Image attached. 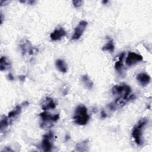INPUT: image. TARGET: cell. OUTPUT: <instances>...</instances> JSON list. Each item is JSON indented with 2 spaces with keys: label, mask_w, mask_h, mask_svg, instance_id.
Segmentation results:
<instances>
[{
  "label": "cell",
  "mask_w": 152,
  "mask_h": 152,
  "mask_svg": "<svg viewBox=\"0 0 152 152\" xmlns=\"http://www.w3.org/2000/svg\"><path fill=\"white\" fill-rule=\"evenodd\" d=\"M73 119L75 123L79 125H84L88 122L90 116L87 113V107L84 104H80L77 107Z\"/></svg>",
  "instance_id": "obj_1"
},
{
  "label": "cell",
  "mask_w": 152,
  "mask_h": 152,
  "mask_svg": "<svg viewBox=\"0 0 152 152\" xmlns=\"http://www.w3.org/2000/svg\"><path fill=\"white\" fill-rule=\"evenodd\" d=\"M147 122L148 120L146 118L141 119L137 124L134 127L132 131V136L136 144L138 145H141L143 144L142 129L147 124Z\"/></svg>",
  "instance_id": "obj_2"
},
{
  "label": "cell",
  "mask_w": 152,
  "mask_h": 152,
  "mask_svg": "<svg viewBox=\"0 0 152 152\" xmlns=\"http://www.w3.org/2000/svg\"><path fill=\"white\" fill-rule=\"evenodd\" d=\"M135 99V96L134 94H129L127 97L121 96L118 97L115 100L109 103L107 106L111 110H115L118 109H119L125 105L126 103L130 101Z\"/></svg>",
  "instance_id": "obj_3"
},
{
  "label": "cell",
  "mask_w": 152,
  "mask_h": 152,
  "mask_svg": "<svg viewBox=\"0 0 152 152\" xmlns=\"http://www.w3.org/2000/svg\"><path fill=\"white\" fill-rule=\"evenodd\" d=\"M40 116L41 117V119L43 121V122L40 125V126L42 128H48V124H49L50 126H52V122H56L58 120L59 118V115L55 114L52 115L50 113L45 111L40 114Z\"/></svg>",
  "instance_id": "obj_4"
},
{
  "label": "cell",
  "mask_w": 152,
  "mask_h": 152,
  "mask_svg": "<svg viewBox=\"0 0 152 152\" xmlns=\"http://www.w3.org/2000/svg\"><path fill=\"white\" fill-rule=\"evenodd\" d=\"M131 89L128 85L122 84L120 85H115L112 87V92L114 95H118L119 97H127L130 94Z\"/></svg>",
  "instance_id": "obj_5"
},
{
  "label": "cell",
  "mask_w": 152,
  "mask_h": 152,
  "mask_svg": "<svg viewBox=\"0 0 152 152\" xmlns=\"http://www.w3.org/2000/svg\"><path fill=\"white\" fill-rule=\"evenodd\" d=\"M53 137V134L50 131L44 135L43 139L41 143V148L44 151H50L52 148V144L50 140Z\"/></svg>",
  "instance_id": "obj_6"
},
{
  "label": "cell",
  "mask_w": 152,
  "mask_h": 152,
  "mask_svg": "<svg viewBox=\"0 0 152 152\" xmlns=\"http://www.w3.org/2000/svg\"><path fill=\"white\" fill-rule=\"evenodd\" d=\"M87 26V22L84 20H81L79 22L77 26L74 29V34L72 36V40L78 39L83 34Z\"/></svg>",
  "instance_id": "obj_7"
},
{
  "label": "cell",
  "mask_w": 152,
  "mask_h": 152,
  "mask_svg": "<svg viewBox=\"0 0 152 152\" xmlns=\"http://www.w3.org/2000/svg\"><path fill=\"white\" fill-rule=\"evenodd\" d=\"M142 56L134 52H129L126 59V64L128 66H132L142 61Z\"/></svg>",
  "instance_id": "obj_8"
},
{
  "label": "cell",
  "mask_w": 152,
  "mask_h": 152,
  "mask_svg": "<svg viewBox=\"0 0 152 152\" xmlns=\"http://www.w3.org/2000/svg\"><path fill=\"white\" fill-rule=\"evenodd\" d=\"M66 35L65 30L62 28H56L55 30L52 32L50 34V37L52 40H60L62 37H64Z\"/></svg>",
  "instance_id": "obj_9"
},
{
  "label": "cell",
  "mask_w": 152,
  "mask_h": 152,
  "mask_svg": "<svg viewBox=\"0 0 152 152\" xmlns=\"http://www.w3.org/2000/svg\"><path fill=\"white\" fill-rule=\"evenodd\" d=\"M20 48L23 54L28 52L30 55H32L34 52V49L31 46L30 42L27 40H24L23 42L21 43Z\"/></svg>",
  "instance_id": "obj_10"
},
{
  "label": "cell",
  "mask_w": 152,
  "mask_h": 152,
  "mask_svg": "<svg viewBox=\"0 0 152 152\" xmlns=\"http://www.w3.org/2000/svg\"><path fill=\"white\" fill-rule=\"evenodd\" d=\"M42 109L43 110H47L49 109H55L56 107V104L53 100L50 97H46L41 104Z\"/></svg>",
  "instance_id": "obj_11"
},
{
  "label": "cell",
  "mask_w": 152,
  "mask_h": 152,
  "mask_svg": "<svg viewBox=\"0 0 152 152\" xmlns=\"http://www.w3.org/2000/svg\"><path fill=\"white\" fill-rule=\"evenodd\" d=\"M136 78L138 83L142 86H147L150 81V77L148 74L144 72L138 74L137 75Z\"/></svg>",
  "instance_id": "obj_12"
},
{
  "label": "cell",
  "mask_w": 152,
  "mask_h": 152,
  "mask_svg": "<svg viewBox=\"0 0 152 152\" xmlns=\"http://www.w3.org/2000/svg\"><path fill=\"white\" fill-rule=\"evenodd\" d=\"M11 67V63L7 56H2L0 59V70L6 71Z\"/></svg>",
  "instance_id": "obj_13"
},
{
  "label": "cell",
  "mask_w": 152,
  "mask_h": 152,
  "mask_svg": "<svg viewBox=\"0 0 152 152\" xmlns=\"http://www.w3.org/2000/svg\"><path fill=\"white\" fill-rule=\"evenodd\" d=\"M56 66L57 69L61 72H66L68 70V66L66 64L65 62L62 59H58L55 62Z\"/></svg>",
  "instance_id": "obj_14"
},
{
  "label": "cell",
  "mask_w": 152,
  "mask_h": 152,
  "mask_svg": "<svg viewBox=\"0 0 152 152\" xmlns=\"http://www.w3.org/2000/svg\"><path fill=\"white\" fill-rule=\"evenodd\" d=\"M81 80H82L83 84L85 86V87L87 88H88V89L92 88L93 86V83L87 75H83L81 77Z\"/></svg>",
  "instance_id": "obj_15"
},
{
  "label": "cell",
  "mask_w": 152,
  "mask_h": 152,
  "mask_svg": "<svg viewBox=\"0 0 152 152\" xmlns=\"http://www.w3.org/2000/svg\"><path fill=\"white\" fill-rule=\"evenodd\" d=\"M88 141L87 140L80 142L75 146L76 150L79 151H87V148H88Z\"/></svg>",
  "instance_id": "obj_16"
},
{
  "label": "cell",
  "mask_w": 152,
  "mask_h": 152,
  "mask_svg": "<svg viewBox=\"0 0 152 152\" xmlns=\"http://www.w3.org/2000/svg\"><path fill=\"white\" fill-rule=\"evenodd\" d=\"M21 111V107L20 105H17L15 109H14L12 110H11L10 112H9L8 115V119H11L13 118L16 117L17 115H18Z\"/></svg>",
  "instance_id": "obj_17"
},
{
  "label": "cell",
  "mask_w": 152,
  "mask_h": 152,
  "mask_svg": "<svg viewBox=\"0 0 152 152\" xmlns=\"http://www.w3.org/2000/svg\"><path fill=\"white\" fill-rule=\"evenodd\" d=\"M102 50L103 51H108L110 52H113L115 49V45L113 43V41L112 39L109 40L107 43L103 46Z\"/></svg>",
  "instance_id": "obj_18"
},
{
  "label": "cell",
  "mask_w": 152,
  "mask_h": 152,
  "mask_svg": "<svg viewBox=\"0 0 152 152\" xmlns=\"http://www.w3.org/2000/svg\"><path fill=\"white\" fill-rule=\"evenodd\" d=\"M125 52H122L121 53V55H119V60L115 63V68L116 71H119L121 69L122 65H123V60H124V58L125 56Z\"/></svg>",
  "instance_id": "obj_19"
},
{
  "label": "cell",
  "mask_w": 152,
  "mask_h": 152,
  "mask_svg": "<svg viewBox=\"0 0 152 152\" xmlns=\"http://www.w3.org/2000/svg\"><path fill=\"white\" fill-rule=\"evenodd\" d=\"M8 117L6 116H4L1 120V122H0V129L1 131H2L4 129H5L9 125V121H8Z\"/></svg>",
  "instance_id": "obj_20"
},
{
  "label": "cell",
  "mask_w": 152,
  "mask_h": 152,
  "mask_svg": "<svg viewBox=\"0 0 152 152\" xmlns=\"http://www.w3.org/2000/svg\"><path fill=\"white\" fill-rule=\"evenodd\" d=\"M82 2H83L82 1H77V0L72 1L73 5L76 8H78V7H80L81 5V4H82Z\"/></svg>",
  "instance_id": "obj_21"
},
{
  "label": "cell",
  "mask_w": 152,
  "mask_h": 152,
  "mask_svg": "<svg viewBox=\"0 0 152 152\" xmlns=\"http://www.w3.org/2000/svg\"><path fill=\"white\" fill-rule=\"evenodd\" d=\"M101 117L102 118H105L106 117V114L105 112L103 111V110H102V112H101Z\"/></svg>",
  "instance_id": "obj_22"
},
{
  "label": "cell",
  "mask_w": 152,
  "mask_h": 152,
  "mask_svg": "<svg viewBox=\"0 0 152 152\" xmlns=\"http://www.w3.org/2000/svg\"><path fill=\"white\" fill-rule=\"evenodd\" d=\"M8 79H9L10 80H14V77H13V75H12V74H11V73H10V74H8Z\"/></svg>",
  "instance_id": "obj_23"
},
{
  "label": "cell",
  "mask_w": 152,
  "mask_h": 152,
  "mask_svg": "<svg viewBox=\"0 0 152 152\" xmlns=\"http://www.w3.org/2000/svg\"><path fill=\"white\" fill-rule=\"evenodd\" d=\"M18 78H19V79H20L21 81H23L25 80V76H24V75H19Z\"/></svg>",
  "instance_id": "obj_24"
},
{
  "label": "cell",
  "mask_w": 152,
  "mask_h": 152,
  "mask_svg": "<svg viewBox=\"0 0 152 152\" xmlns=\"http://www.w3.org/2000/svg\"><path fill=\"white\" fill-rule=\"evenodd\" d=\"M2 21H3V16L2 13H1V24L2 23Z\"/></svg>",
  "instance_id": "obj_25"
},
{
  "label": "cell",
  "mask_w": 152,
  "mask_h": 152,
  "mask_svg": "<svg viewBox=\"0 0 152 152\" xmlns=\"http://www.w3.org/2000/svg\"><path fill=\"white\" fill-rule=\"evenodd\" d=\"M34 2H35L34 1H29L28 2V3H29V4H34Z\"/></svg>",
  "instance_id": "obj_26"
},
{
  "label": "cell",
  "mask_w": 152,
  "mask_h": 152,
  "mask_svg": "<svg viewBox=\"0 0 152 152\" xmlns=\"http://www.w3.org/2000/svg\"><path fill=\"white\" fill-rule=\"evenodd\" d=\"M107 2H108V1H102V3H103V4H106V3H107Z\"/></svg>",
  "instance_id": "obj_27"
}]
</instances>
